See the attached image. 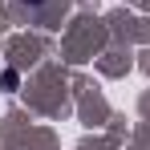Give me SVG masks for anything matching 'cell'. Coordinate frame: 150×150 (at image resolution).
I'll use <instances>...</instances> for the list:
<instances>
[{"label":"cell","mask_w":150,"mask_h":150,"mask_svg":"<svg viewBox=\"0 0 150 150\" xmlns=\"http://www.w3.org/2000/svg\"><path fill=\"white\" fill-rule=\"evenodd\" d=\"M25 4H41V0H25Z\"/></svg>","instance_id":"2"},{"label":"cell","mask_w":150,"mask_h":150,"mask_svg":"<svg viewBox=\"0 0 150 150\" xmlns=\"http://www.w3.org/2000/svg\"><path fill=\"white\" fill-rule=\"evenodd\" d=\"M0 85H4V89H16V85H21V77L12 73V69H4V77H0Z\"/></svg>","instance_id":"1"}]
</instances>
